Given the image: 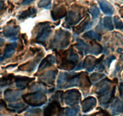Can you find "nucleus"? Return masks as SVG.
I'll list each match as a JSON object with an SVG mask.
<instances>
[{"instance_id": "obj_1", "label": "nucleus", "mask_w": 123, "mask_h": 116, "mask_svg": "<svg viewBox=\"0 0 123 116\" xmlns=\"http://www.w3.org/2000/svg\"><path fill=\"white\" fill-rule=\"evenodd\" d=\"M60 65L59 68L70 71L74 69L77 64L79 57L73 47H71L63 52L62 56H59Z\"/></svg>"}, {"instance_id": "obj_2", "label": "nucleus", "mask_w": 123, "mask_h": 116, "mask_svg": "<svg viewBox=\"0 0 123 116\" xmlns=\"http://www.w3.org/2000/svg\"><path fill=\"white\" fill-rule=\"evenodd\" d=\"M71 34L68 31L59 29L56 31L53 39L51 41L49 47L54 49H63L70 43Z\"/></svg>"}, {"instance_id": "obj_3", "label": "nucleus", "mask_w": 123, "mask_h": 116, "mask_svg": "<svg viewBox=\"0 0 123 116\" xmlns=\"http://www.w3.org/2000/svg\"><path fill=\"white\" fill-rule=\"evenodd\" d=\"M22 97L25 102L33 107L42 106L47 102L46 96L44 93L41 91L27 93L22 96Z\"/></svg>"}, {"instance_id": "obj_4", "label": "nucleus", "mask_w": 123, "mask_h": 116, "mask_svg": "<svg viewBox=\"0 0 123 116\" xmlns=\"http://www.w3.org/2000/svg\"><path fill=\"white\" fill-rule=\"evenodd\" d=\"M48 24L49 22H43L38 24L37 35L35 39L36 43L44 44L47 39L50 36L52 32L51 27Z\"/></svg>"}, {"instance_id": "obj_5", "label": "nucleus", "mask_w": 123, "mask_h": 116, "mask_svg": "<svg viewBox=\"0 0 123 116\" xmlns=\"http://www.w3.org/2000/svg\"><path fill=\"white\" fill-rule=\"evenodd\" d=\"M62 99L67 105L74 106L80 102L81 93L76 89H73L65 92L62 94Z\"/></svg>"}, {"instance_id": "obj_6", "label": "nucleus", "mask_w": 123, "mask_h": 116, "mask_svg": "<svg viewBox=\"0 0 123 116\" xmlns=\"http://www.w3.org/2000/svg\"><path fill=\"white\" fill-rule=\"evenodd\" d=\"M62 112V108L58 100H54L48 103L43 110V116H59Z\"/></svg>"}, {"instance_id": "obj_7", "label": "nucleus", "mask_w": 123, "mask_h": 116, "mask_svg": "<svg viewBox=\"0 0 123 116\" xmlns=\"http://www.w3.org/2000/svg\"><path fill=\"white\" fill-rule=\"evenodd\" d=\"M83 14L79 9L71 10L66 15V22L69 26H74L79 23L82 19Z\"/></svg>"}, {"instance_id": "obj_8", "label": "nucleus", "mask_w": 123, "mask_h": 116, "mask_svg": "<svg viewBox=\"0 0 123 116\" xmlns=\"http://www.w3.org/2000/svg\"><path fill=\"white\" fill-rule=\"evenodd\" d=\"M43 56V53H39L38 55H37L35 59H33V60H31V61H28V62H26V63L24 64L21 65L18 67V70H19L25 71L28 72L33 71H34V70L35 69V68H36V66H37V63L39 62L41 58H42Z\"/></svg>"}, {"instance_id": "obj_9", "label": "nucleus", "mask_w": 123, "mask_h": 116, "mask_svg": "<svg viewBox=\"0 0 123 116\" xmlns=\"http://www.w3.org/2000/svg\"><path fill=\"white\" fill-rule=\"evenodd\" d=\"M21 96H22V92L21 91L7 89L4 91L5 99L9 102H14L18 101L21 99Z\"/></svg>"}, {"instance_id": "obj_10", "label": "nucleus", "mask_w": 123, "mask_h": 116, "mask_svg": "<svg viewBox=\"0 0 123 116\" xmlns=\"http://www.w3.org/2000/svg\"><path fill=\"white\" fill-rule=\"evenodd\" d=\"M97 105V100L95 97L89 96L86 97L81 103L82 111L83 112H87L95 108Z\"/></svg>"}, {"instance_id": "obj_11", "label": "nucleus", "mask_w": 123, "mask_h": 116, "mask_svg": "<svg viewBox=\"0 0 123 116\" xmlns=\"http://www.w3.org/2000/svg\"><path fill=\"white\" fill-rule=\"evenodd\" d=\"M111 82L107 79H104L101 82H99L96 85V91L95 93L98 95L101 96L110 91Z\"/></svg>"}, {"instance_id": "obj_12", "label": "nucleus", "mask_w": 123, "mask_h": 116, "mask_svg": "<svg viewBox=\"0 0 123 116\" xmlns=\"http://www.w3.org/2000/svg\"><path fill=\"white\" fill-rule=\"evenodd\" d=\"M67 12L64 6H59L53 8L51 11V17L54 21L60 19L67 15Z\"/></svg>"}, {"instance_id": "obj_13", "label": "nucleus", "mask_w": 123, "mask_h": 116, "mask_svg": "<svg viewBox=\"0 0 123 116\" xmlns=\"http://www.w3.org/2000/svg\"><path fill=\"white\" fill-rule=\"evenodd\" d=\"M57 72V70H51L45 72L40 76V80L43 84L45 82L47 84H50V85L53 84L55 79Z\"/></svg>"}, {"instance_id": "obj_14", "label": "nucleus", "mask_w": 123, "mask_h": 116, "mask_svg": "<svg viewBox=\"0 0 123 116\" xmlns=\"http://www.w3.org/2000/svg\"><path fill=\"white\" fill-rule=\"evenodd\" d=\"M35 80V78H30L25 76H16L15 77V81L16 85L18 88L24 89L27 87L28 84Z\"/></svg>"}, {"instance_id": "obj_15", "label": "nucleus", "mask_w": 123, "mask_h": 116, "mask_svg": "<svg viewBox=\"0 0 123 116\" xmlns=\"http://www.w3.org/2000/svg\"><path fill=\"white\" fill-rule=\"evenodd\" d=\"M115 94V86H114L111 91L107 92L103 95L100 96L99 97L100 103L101 105H107L113 100Z\"/></svg>"}, {"instance_id": "obj_16", "label": "nucleus", "mask_w": 123, "mask_h": 116, "mask_svg": "<svg viewBox=\"0 0 123 116\" xmlns=\"http://www.w3.org/2000/svg\"><path fill=\"white\" fill-rule=\"evenodd\" d=\"M92 26V23L90 21L89 16H87V17L86 18H85L80 24L78 25L77 26H76V27L73 28V31H74L75 33L79 35V34L83 32L85 30H86L87 28H90Z\"/></svg>"}, {"instance_id": "obj_17", "label": "nucleus", "mask_w": 123, "mask_h": 116, "mask_svg": "<svg viewBox=\"0 0 123 116\" xmlns=\"http://www.w3.org/2000/svg\"><path fill=\"white\" fill-rule=\"evenodd\" d=\"M97 59L94 57L88 56L85 58L82 64V66L83 68H86L87 71L91 72L95 68L97 65Z\"/></svg>"}, {"instance_id": "obj_18", "label": "nucleus", "mask_w": 123, "mask_h": 116, "mask_svg": "<svg viewBox=\"0 0 123 116\" xmlns=\"http://www.w3.org/2000/svg\"><path fill=\"white\" fill-rule=\"evenodd\" d=\"M19 27L18 26H7L4 27L3 30V35L6 38L15 37L19 33Z\"/></svg>"}, {"instance_id": "obj_19", "label": "nucleus", "mask_w": 123, "mask_h": 116, "mask_svg": "<svg viewBox=\"0 0 123 116\" xmlns=\"http://www.w3.org/2000/svg\"><path fill=\"white\" fill-rule=\"evenodd\" d=\"M99 4L101 10L106 15H111L114 13V8L111 3L106 0H100Z\"/></svg>"}, {"instance_id": "obj_20", "label": "nucleus", "mask_w": 123, "mask_h": 116, "mask_svg": "<svg viewBox=\"0 0 123 116\" xmlns=\"http://www.w3.org/2000/svg\"><path fill=\"white\" fill-rule=\"evenodd\" d=\"M111 112L113 116L119 114L123 111V103L119 99L117 98L111 105Z\"/></svg>"}, {"instance_id": "obj_21", "label": "nucleus", "mask_w": 123, "mask_h": 116, "mask_svg": "<svg viewBox=\"0 0 123 116\" xmlns=\"http://www.w3.org/2000/svg\"><path fill=\"white\" fill-rule=\"evenodd\" d=\"M55 62V59L53 55L51 54H49V55L47 56L45 58H44L43 59V61L41 62V63L40 64V65L39 67L38 71L42 70L45 69V68L47 67H49L50 66H51L52 65L54 64Z\"/></svg>"}, {"instance_id": "obj_22", "label": "nucleus", "mask_w": 123, "mask_h": 116, "mask_svg": "<svg viewBox=\"0 0 123 116\" xmlns=\"http://www.w3.org/2000/svg\"><path fill=\"white\" fill-rule=\"evenodd\" d=\"M27 109V106L23 102H18L9 105L8 111L10 112H18V113H21Z\"/></svg>"}, {"instance_id": "obj_23", "label": "nucleus", "mask_w": 123, "mask_h": 116, "mask_svg": "<svg viewBox=\"0 0 123 116\" xmlns=\"http://www.w3.org/2000/svg\"><path fill=\"white\" fill-rule=\"evenodd\" d=\"M37 13V10L34 7H30L26 10L22 12L18 16L19 20H23L30 17H34Z\"/></svg>"}, {"instance_id": "obj_24", "label": "nucleus", "mask_w": 123, "mask_h": 116, "mask_svg": "<svg viewBox=\"0 0 123 116\" xmlns=\"http://www.w3.org/2000/svg\"><path fill=\"white\" fill-rule=\"evenodd\" d=\"M18 44L16 42L14 43L7 44L6 45L4 50V57L6 58H9L12 56L15 52L16 48L17 47Z\"/></svg>"}, {"instance_id": "obj_25", "label": "nucleus", "mask_w": 123, "mask_h": 116, "mask_svg": "<svg viewBox=\"0 0 123 116\" xmlns=\"http://www.w3.org/2000/svg\"><path fill=\"white\" fill-rule=\"evenodd\" d=\"M75 46L79 50V52L82 53L83 54H86L87 53H89V47L82 40H78Z\"/></svg>"}, {"instance_id": "obj_26", "label": "nucleus", "mask_w": 123, "mask_h": 116, "mask_svg": "<svg viewBox=\"0 0 123 116\" xmlns=\"http://www.w3.org/2000/svg\"><path fill=\"white\" fill-rule=\"evenodd\" d=\"M83 37L87 39H91V40H96V41H100L101 39V36L100 34L97 33L95 32L93 30H90V31L87 32L85 33Z\"/></svg>"}, {"instance_id": "obj_27", "label": "nucleus", "mask_w": 123, "mask_h": 116, "mask_svg": "<svg viewBox=\"0 0 123 116\" xmlns=\"http://www.w3.org/2000/svg\"><path fill=\"white\" fill-rule=\"evenodd\" d=\"M103 47L99 44L93 41L91 44V47H89V53L94 54H98L102 52Z\"/></svg>"}, {"instance_id": "obj_28", "label": "nucleus", "mask_w": 123, "mask_h": 116, "mask_svg": "<svg viewBox=\"0 0 123 116\" xmlns=\"http://www.w3.org/2000/svg\"><path fill=\"white\" fill-rule=\"evenodd\" d=\"M14 78V75L12 74H9L7 76L2 77L0 79V86L3 87L10 85L12 83V80Z\"/></svg>"}, {"instance_id": "obj_29", "label": "nucleus", "mask_w": 123, "mask_h": 116, "mask_svg": "<svg viewBox=\"0 0 123 116\" xmlns=\"http://www.w3.org/2000/svg\"><path fill=\"white\" fill-rule=\"evenodd\" d=\"M103 26L106 28H107L109 30H113V25L112 23V18L110 16H106L103 19Z\"/></svg>"}, {"instance_id": "obj_30", "label": "nucleus", "mask_w": 123, "mask_h": 116, "mask_svg": "<svg viewBox=\"0 0 123 116\" xmlns=\"http://www.w3.org/2000/svg\"><path fill=\"white\" fill-rule=\"evenodd\" d=\"M79 110L80 109L78 106H73L70 108H67L65 109L66 116H76Z\"/></svg>"}, {"instance_id": "obj_31", "label": "nucleus", "mask_w": 123, "mask_h": 116, "mask_svg": "<svg viewBox=\"0 0 123 116\" xmlns=\"http://www.w3.org/2000/svg\"><path fill=\"white\" fill-rule=\"evenodd\" d=\"M71 74L66 73H61L59 75L57 80V85L59 86H62L65 83L67 82V80Z\"/></svg>"}, {"instance_id": "obj_32", "label": "nucleus", "mask_w": 123, "mask_h": 116, "mask_svg": "<svg viewBox=\"0 0 123 116\" xmlns=\"http://www.w3.org/2000/svg\"><path fill=\"white\" fill-rule=\"evenodd\" d=\"M42 113V110L39 108L30 109L25 114V116H40Z\"/></svg>"}, {"instance_id": "obj_33", "label": "nucleus", "mask_w": 123, "mask_h": 116, "mask_svg": "<svg viewBox=\"0 0 123 116\" xmlns=\"http://www.w3.org/2000/svg\"><path fill=\"white\" fill-rule=\"evenodd\" d=\"M51 5V0H40L37 3V6L39 8L49 9Z\"/></svg>"}, {"instance_id": "obj_34", "label": "nucleus", "mask_w": 123, "mask_h": 116, "mask_svg": "<svg viewBox=\"0 0 123 116\" xmlns=\"http://www.w3.org/2000/svg\"><path fill=\"white\" fill-rule=\"evenodd\" d=\"M89 13L92 16V19H95L98 17L99 15H100V10H99L98 8L96 6H94L89 9Z\"/></svg>"}, {"instance_id": "obj_35", "label": "nucleus", "mask_w": 123, "mask_h": 116, "mask_svg": "<svg viewBox=\"0 0 123 116\" xmlns=\"http://www.w3.org/2000/svg\"><path fill=\"white\" fill-rule=\"evenodd\" d=\"M113 21H114L115 26L116 28L119 29V30L123 29V22L118 16H114V18H113Z\"/></svg>"}, {"instance_id": "obj_36", "label": "nucleus", "mask_w": 123, "mask_h": 116, "mask_svg": "<svg viewBox=\"0 0 123 116\" xmlns=\"http://www.w3.org/2000/svg\"><path fill=\"white\" fill-rule=\"evenodd\" d=\"M105 76V75L104 74H103V73H95L91 74L89 78L91 79V80H92V82H97Z\"/></svg>"}, {"instance_id": "obj_37", "label": "nucleus", "mask_w": 123, "mask_h": 116, "mask_svg": "<svg viewBox=\"0 0 123 116\" xmlns=\"http://www.w3.org/2000/svg\"><path fill=\"white\" fill-rule=\"evenodd\" d=\"M6 9V6L3 1H0V14H3Z\"/></svg>"}, {"instance_id": "obj_38", "label": "nucleus", "mask_w": 123, "mask_h": 116, "mask_svg": "<svg viewBox=\"0 0 123 116\" xmlns=\"http://www.w3.org/2000/svg\"><path fill=\"white\" fill-rule=\"evenodd\" d=\"M119 96L123 99V82L120 83L119 86Z\"/></svg>"}, {"instance_id": "obj_39", "label": "nucleus", "mask_w": 123, "mask_h": 116, "mask_svg": "<svg viewBox=\"0 0 123 116\" xmlns=\"http://www.w3.org/2000/svg\"><path fill=\"white\" fill-rule=\"evenodd\" d=\"M115 59V56H110L109 58H108L107 59V60H106V62H107V66H108V67H109L110 65H111V62H112V61H113V60Z\"/></svg>"}, {"instance_id": "obj_40", "label": "nucleus", "mask_w": 123, "mask_h": 116, "mask_svg": "<svg viewBox=\"0 0 123 116\" xmlns=\"http://www.w3.org/2000/svg\"><path fill=\"white\" fill-rule=\"evenodd\" d=\"M0 107L1 108H6L7 104L6 102L3 99H0Z\"/></svg>"}, {"instance_id": "obj_41", "label": "nucleus", "mask_w": 123, "mask_h": 116, "mask_svg": "<svg viewBox=\"0 0 123 116\" xmlns=\"http://www.w3.org/2000/svg\"><path fill=\"white\" fill-rule=\"evenodd\" d=\"M34 1L35 0H22V4L23 5H28Z\"/></svg>"}, {"instance_id": "obj_42", "label": "nucleus", "mask_w": 123, "mask_h": 116, "mask_svg": "<svg viewBox=\"0 0 123 116\" xmlns=\"http://www.w3.org/2000/svg\"><path fill=\"white\" fill-rule=\"evenodd\" d=\"M21 36H22V39H23L24 42L25 44L27 45V42H28V39H27V35H26V34L25 33L22 34V35H21Z\"/></svg>"}, {"instance_id": "obj_43", "label": "nucleus", "mask_w": 123, "mask_h": 116, "mask_svg": "<svg viewBox=\"0 0 123 116\" xmlns=\"http://www.w3.org/2000/svg\"><path fill=\"white\" fill-rule=\"evenodd\" d=\"M30 50L31 52H32L33 53H37V52H39L41 49L40 48H30Z\"/></svg>"}, {"instance_id": "obj_44", "label": "nucleus", "mask_w": 123, "mask_h": 116, "mask_svg": "<svg viewBox=\"0 0 123 116\" xmlns=\"http://www.w3.org/2000/svg\"><path fill=\"white\" fill-rule=\"evenodd\" d=\"M4 39L1 38H0V46H3L4 44Z\"/></svg>"}, {"instance_id": "obj_45", "label": "nucleus", "mask_w": 123, "mask_h": 116, "mask_svg": "<svg viewBox=\"0 0 123 116\" xmlns=\"http://www.w3.org/2000/svg\"><path fill=\"white\" fill-rule=\"evenodd\" d=\"M16 65H17V64H15L9 65H8V66H7V67H6L5 68H10V67H13H13H16Z\"/></svg>"}, {"instance_id": "obj_46", "label": "nucleus", "mask_w": 123, "mask_h": 116, "mask_svg": "<svg viewBox=\"0 0 123 116\" xmlns=\"http://www.w3.org/2000/svg\"><path fill=\"white\" fill-rule=\"evenodd\" d=\"M4 57L0 56V63H1V62H3V61H4Z\"/></svg>"}, {"instance_id": "obj_47", "label": "nucleus", "mask_w": 123, "mask_h": 116, "mask_svg": "<svg viewBox=\"0 0 123 116\" xmlns=\"http://www.w3.org/2000/svg\"><path fill=\"white\" fill-rule=\"evenodd\" d=\"M119 12H120L122 15H123V6L121 7L120 10H119Z\"/></svg>"}, {"instance_id": "obj_48", "label": "nucleus", "mask_w": 123, "mask_h": 116, "mask_svg": "<svg viewBox=\"0 0 123 116\" xmlns=\"http://www.w3.org/2000/svg\"><path fill=\"white\" fill-rule=\"evenodd\" d=\"M1 96V92L0 91V97Z\"/></svg>"}, {"instance_id": "obj_49", "label": "nucleus", "mask_w": 123, "mask_h": 116, "mask_svg": "<svg viewBox=\"0 0 123 116\" xmlns=\"http://www.w3.org/2000/svg\"><path fill=\"white\" fill-rule=\"evenodd\" d=\"M0 116H2V114L1 113V112H0Z\"/></svg>"}, {"instance_id": "obj_50", "label": "nucleus", "mask_w": 123, "mask_h": 116, "mask_svg": "<svg viewBox=\"0 0 123 116\" xmlns=\"http://www.w3.org/2000/svg\"><path fill=\"white\" fill-rule=\"evenodd\" d=\"M122 1H123V0H122Z\"/></svg>"}, {"instance_id": "obj_51", "label": "nucleus", "mask_w": 123, "mask_h": 116, "mask_svg": "<svg viewBox=\"0 0 123 116\" xmlns=\"http://www.w3.org/2000/svg\"></svg>"}]
</instances>
